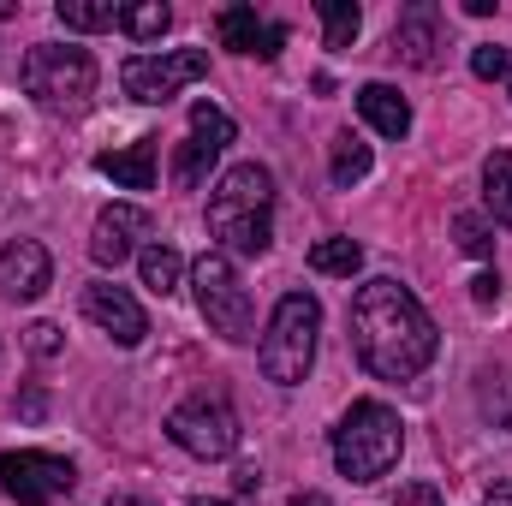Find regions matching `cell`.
Returning <instances> with one entry per match:
<instances>
[{"instance_id":"obj_1","label":"cell","mask_w":512,"mask_h":506,"mask_svg":"<svg viewBox=\"0 0 512 506\" xmlns=\"http://www.w3.org/2000/svg\"><path fill=\"white\" fill-rule=\"evenodd\" d=\"M352 352L370 376L411 381L441 352V334H435V316L417 304V292L382 274L352 292Z\"/></svg>"},{"instance_id":"obj_2","label":"cell","mask_w":512,"mask_h":506,"mask_svg":"<svg viewBox=\"0 0 512 506\" xmlns=\"http://www.w3.org/2000/svg\"><path fill=\"white\" fill-rule=\"evenodd\" d=\"M209 233L221 256H262L274 239V173L262 161H239L209 191Z\"/></svg>"},{"instance_id":"obj_3","label":"cell","mask_w":512,"mask_h":506,"mask_svg":"<svg viewBox=\"0 0 512 506\" xmlns=\"http://www.w3.org/2000/svg\"><path fill=\"white\" fill-rule=\"evenodd\" d=\"M399 447H405V423L382 399H358L334 429V465L352 483H382L399 465Z\"/></svg>"},{"instance_id":"obj_4","label":"cell","mask_w":512,"mask_h":506,"mask_svg":"<svg viewBox=\"0 0 512 506\" xmlns=\"http://www.w3.org/2000/svg\"><path fill=\"white\" fill-rule=\"evenodd\" d=\"M316 334H322V304L310 292H286L262 328V346H256L262 376L274 387H298L316 364Z\"/></svg>"},{"instance_id":"obj_5","label":"cell","mask_w":512,"mask_h":506,"mask_svg":"<svg viewBox=\"0 0 512 506\" xmlns=\"http://www.w3.org/2000/svg\"><path fill=\"white\" fill-rule=\"evenodd\" d=\"M18 78H24V96L48 114H78L96 96V60L72 42H36L18 66Z\"/></svg>"},{"instance_id":"obj_6","label":"cell","mask_w":512,"mask_h":506,"mask_svg":"<svg viewBox=\"0 0 512 506\" xmlns=\"http://www.w3.org/2000/svg\"><path fill=\"white\" fill-rule=\"evenodd\" d=\"M191 286H197L203 322H209L221 340H256V310H251V292H245L239 268H233V256L203 251L191 262Z\"/></svg>"},{"instance_id":"obj_7","label":"cell","mask_w":512,"mask_h":506,"mask_svg":"<svg viewBox=\"0 0 512 506\" xmlns=\"http://www.w3.org/2000/svg\"><path fill=\"white\" fill-rule=\"evenodd\" d=\"M167 435L191 459H227L239 447V411L221 393H197V399H185V405L167 411Z\"/></svg>"},{"instance_id":"obj_8","label":"cell","mask_w":512,"mask_h":506,"mask_svg":"<svg viewBox=\"0 0 512 506\" xmlns=\"http://www.w3.org/2000/svg\"><path fill=\"white\" fill-rule=\"evenodd\" d=\"M209 78V54L203 48H173V54H131L120 66V84H126L131 102L143 108H167L185 84Z\"/></svg>"},{"instance_id":"obj_9","label":"cell","mask_w":512,"mask_h":506,"mask_svg":"<svg viewBox=\"0 0 512 506\" xmlns=\"http://www.w3.org/2000/svg\"><path fill=\"white\" fill-rule=\"evenodd\" d=\"M0 489L18 506H54L78 489V471H72V459H60V453L18 447V453H0Z\"/></svg>"},{"instance_id":"obj_10","label":"cell","mask_w":512,"mask_h":506,"mask_svg":"<svg viewBox=\"0 0 512 506\" xmlns=\"http://www.w3.org/2000/svg\"><path fill=\"white\" fill-rule=\"evenodd\" d=\"M233 120H227V108H215V102H197L191 108V137L179 143V155H173V185L179 191H197L203 185V173L221 161V149L233 143Z\"/></svg>"},{"instance_id":"obj_11","label":"cell","mask_w":512,"mask_h":506,"mask_svg":"<svg viewBox=\"0 0 512 506\" xmlns=\"http://www.w3.org/2000/svg\"><path fill=\"white\" fill-rule=\"evenodd\" d=\"M84 316L114 340V346H143V334H149V316H143V304L131 298L126 286H84Z\"/></svg>"},{"instance_id":"obj_12","label":"cell","mask_w":512,"mask_h":506,"mask_svg":"<svg viewBox=\"0 0 512 506\" xmlns=\"http://www.w3.org/2000/svg\"><path fill=\"white\" fill-rule=\"evenodd\" d=\"M447 48V24H441V6L435 0H411L393 24V54L405 66H435Z\"/></svg>"},{"instance_id":"obj_13","label":"cell","mask_w":512,"mask_h":506,"mask_svg":"<svg viewBox=\"0 0 512 506\" xmlns=\"http://www.w3.org/2000/svg\"><path fill=\"white\" fill-rule=\"evenodd\" d=\"M48 280H54V256L42 251L36 239H12V245L0 251V298L30 304V298L48 292Z\"/></svg>"},{"instance_id":"obj_14","label":"cell","mask_w":512,"mask_h":506,"mask_svg":"<svg viewBox=\"0 0 512 506\" xmlns=\"http://www.w3.org/2000/svg\"><path fill=\"white\" fill-rule=\"evenodd\" d=\"M149 233V215L137 209V203H114V209H102L96 215V233H90V256L102 262V268H120L131 251H137V239Z\"/></svg>"},{"instance_id":"obj_15","label":"cell","mask_w":512,"mask_h":506,"mask_svg":"<svg viewBox=\"0 0 512 506\" xmlns=\"http://www.w3.org/2000/svg\"><path fill=\"white\" fill-rule=\"evenodd\" d=\"M215 30H221V48L256 54V60H274V54L286 48V30L268 24V18H256V6H227V12L215 18Z\"/></svg>"},{"instance_id":"obj_16","label":"cell","mask_w":512,"mask_h":506,"mask_svg":"<svg viewBox=\"0 0 512 506\" xmlns=\"http://www.w3.org/2000/svg\"><path fill=\"white\" fill-rule=\"evenodd\" d=\"M96 173H108L126 191H155V137H137L131 149H108L96 155Z\"/></svg>"},{"instance_id":"obj_17","label":"cell","mask_w":512,"mask_h":506,"mask_svg":"<svg viewBox=\"0 0 512 506\" xmlns=\"http://www.w3.org/2000/svg\"><path fill=\"white\" fill-rule=\"evenodd\" d=\"M358 114L370 120V131H382V137H405L411 131V102L393 84H364L358 90Z\"/></svg>"},{"instance_id":"obj_18","label":"cell","mask_w":512,"mask_h":506,"mask_svg":"<svg viewBox=\"0 0 512 506\" xmlns=\"http://www.w3.org/2000/svg\"><path fill=\"white\" fill-rule=\"evenodd\" d=\"M137 274H143V286H149V292H161V298H167V292H179V280H185V256L155 239V245H143V251H137Z\"/></svg>"},{"instance_id":"obj_19","label":"cell","mask_w":512,"mask_h":506,"mask_svg":"<svg viewBox=\"0 0 512 506\" xmlns=\"http://www.w3.org/2000/svg\"><path fill=\"white\" fill-rule=\"evenodd\" d=\"M483 203L501 227H512V149H495L483 161Z\"/></svg>"},{"instance_id":"obj_20","label":"cell","mask_w":512,"mask_h":506,"mask_svg":"<svg viewBox=\"0 0 512 506\" xmlns=\"http://www.w3.org/2000/svg\"><path fill=\"white\" fill-rule=\"evenodd\" d=\"M310 268H316V274H346V280H352V274L364 268V245H358V239H316V245H310Z\"/></svg>"},{"instance_id":"obj_21","label":"cell","mask_w":512,"mask_h":506,"mask_svg":"<svg viewBox=\"0 0 512 506\" xmlns=\"http://www.w3.org/2000/svg\"><path fill=\"white\" fill-rule=\"evenodd\" d=\"M316 12H322V36H328V48H352V42H358L364 12H358L352 0H316Z\"/></svg>"},{"instance_id":"obj_22","label":"cell","mask_w":512,"mask_h":506,"mask_svg":"<svg viewBox=\"0 0 512 506\" xmlns=\"http://www.w3.org/2000/svg\"><path fill=\"white\" fill-rule=\"evenodd\" d=\"M120 24L131 30V42H155V36H167L173 6H161V0H131V6H120Z\"/></svg>"},{"instance_id":"obj_23","label":"cell","mask_w":512,"mask_h":506,"mask_svg":"<svg viewBox=\"0 0 512 506\" xmlns=\"http://www.w3.org/2000/svg\"><path fill=\"white\" fill-rule=\"evenodd\" d=\"M54 18L66 30H108V24H120V6L114 0H60Z\"/></svg>"},{"instance_id":"obj_24","label":"cell","mask_w":512,"mask_h":506,"mask_svg":"<svg viewBox=\"0 0 512 506\" xmlns=\"http://www.w3.org/2000/svg\"><path fill=\"white\" fill-rule=\"evenodd\" d=\"M328 173H334V185H358L364 173H370V143L364 137H334V161H328Z\"/></svg>"},{"instance_id":"obj_25","label":"cell","mask_w":512,"mask_h":506,"mask_svg":"<svg viewBox=\"0 0 512 506\" xmlns=\"http://www.w3.org/2000/svg\"><path fill=\"white\" fill-rule=\"evenodd\" d=\"M453 239H459V251L477 256V262H483V256H495V227H489L483 215H471V209H459V215H453Z\"/></svg>"},{"instance_id":"obj_26","label":"cell","mask_w":512,"mask_h":506,"mask_svg":"<svg viewBox=\"0 0 512 506\" xmlns=\"http://www.w3.org/2000/svg\"><path fill=\"white\" fill-rule=\"evenodd\" d=\"M507 66H512L507 48H495V42H477V48H471V72H477V78H507Z\"/></svg>"},{"instance_id":"obj_27","label":"cell","mask_w":512,"mask_h":506,"mask_svg":"<svg viewBox=\"0 0 512 506\" xmlns=\"http://www.w3.org/2000/svg\"><path fill=\"white\" fill-rule=\"evenodd\" d=\"M387 506H447V501H441V489H435V483H405Z\"/></svg>"},{"instance_id":"obj_28","label":"cell","mask_w":512,"mask_h":506,"mask_svg":"<svg viewBox=\"0 0 512 506\" xmlns=\"http://www.w3.org/2000/svg\"><path fill=\"white\" fill-rule=\"evenodd\" d=\"M24 334H30V352H36V358H54V352H60V328H54V322H30Z\"/></svg>"},{"instance_id":"obj_29","label":"cell","mask_w":512,"mask_h":506,"mask_svg":"<svg viewBox=\"0 0 512 506\" xmlns=\"http://www.w3.org/2000/svg\"><path fill=\"white\" fill-rule=\"evenodd\" d=\"M471 298H477L483 310H489V304H501V274H477V280H471Z\"/></svg>"},{"instance_id":"obj_30","label":"cell","mask_w":512,"mask_h":506,"mask_svg":"<svg viewBox=\"0 0 512 506\" xmlns=\"http://www.w3.org/2000/svg\"><path fill=\"white\" fill-rule=\"evenodd\" d=\"M483 506H512V483H495V489L483 495Z\"/></svg>"},{"instance_id":"obj_31","label":"cell","mask_w":512,"mask_h":506,"mask_svg":"<svg viewBox=\"0 0 512 506\" xmlns=\"http://www.w3.org/2000/svg\"><path fill=\"white\" fill-rule=\"evenodd\" d=\"M191 506H245V501H227V495H197Z\"/></svg>"},{"instance_id":"obj_32","label":"cell","mask_w":512,"mask_h":506,"mask_svg":"<svg viewBox=\"0 0 512 506\" xmlns=\"http://www.w3.org/2000/svg\"><path fill=\"white\" fill-rule=\"evenodd\" d=\"M292 506H334L328 495H292Z\"/></svg>"},{"instance_id":"obj_33","label":"cell","mask_w":512,"mask_h":506,"mask_svg":"<svg viewBox=\"0 0 512 506\" xmlns=\"http://www.w3.org/2000/svg\"><path fill=\"white\" fill-rule=\"evenodd\" d=\"M108 506H155V501H143V495H114Z\"/></svg>"},{"instance_id":"obj_34","label":"cell","mask_w":512,"mask_h":506,"mask_svg":"<svg viewBox=\"0 0 512 506\" xmlns=\"http://www.w3.org/2000/svg\"><path fill=\"white\" fill-rule=\"evenodd\" d=\"M507 96H512V66H507Z\"/></svg>"}]
</instances>
